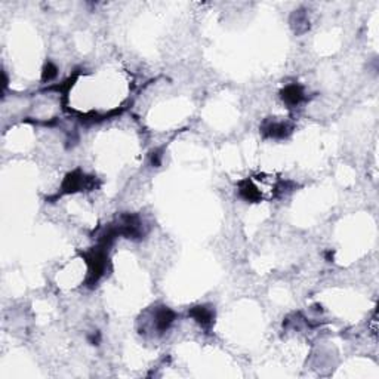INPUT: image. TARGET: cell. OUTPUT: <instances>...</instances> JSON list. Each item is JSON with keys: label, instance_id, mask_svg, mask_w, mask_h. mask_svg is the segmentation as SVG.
<instances>
[{"label": "cell", "instance_id": "1", "mask_svg": "<svg viewBox=\"0 0 379 379\" xmlns=\"http://www.w3.org/2000/svg\"><path fill=\"white\" fill-rule=\"evenodd\" d=\"M154 320H156V329L160 330V332H164L169 329V326L174 323L175 320V314L174 311H171L169 308H160L157 310L156 315H154Z\"/></svg>", "mask_w": 379, "mask_h": 379}, {"label": "cell", "instance_id": "2", "mask_svg": "<svg viewBox=\"0 0 379 379\" xmlns=\"http://www.w3.org/2000/svg\"><path fill=\"white\" fill-rule=\"evenodd\" d=\"M190 314L194 317V320H197L204 327L210 326L214 322V311L206 307H196L194 310H191Z\"/></svg>", "mask_w": 379, "mask_h": 379}, {"label": "cell", "instance_id": "3", "mask_svg": "<svg viewBox=\"0 0 379 379\" xmlns=\"http://www.w3.org/2000/svg\"><path fill=\"white\" fill-rule=\"evenodd\" d=\"M290 131V128L283 122H268L264 124V132L267 135L274 136V138H282L286 136V134Z\"/></svg>", "mask_w": 379, "mask_h": 379}, {"label": "cell", "instance_id": "4", "mask_svg": "<svg viewBox=\"0 0 379 379\" xmlns=\"http://www.w3.org/2000/svg\"><path fill=\"white\" fill-rule=\"evenodd\" d=\"M240 196L247 202H257L261 197V193L250 181H244L240 184Z\"/></svg>", "mask_w": 379, "mask_h": 379}, {"label": "cell", "instance_id": "5", "mask_svg": "<svg viewBox=\"0 0 379 379\" xmlns=\"http://www.w3.org/2000/svg\"><path fill=\"white\" fill-rule=\"evenodd\" d=\"M302 98H304V94H302L301 88L297 85L287 86L283 91V99L290 106H297Z\"/></svg>", "mask_w": 379, "mask_h": 379}, {"label": "cell", "instance_id": "6", "mask_svg": "<svg viewBox=\"0 0 379 379\" xmlns=\"http://www.w3.org/2000/svg\"><path fill=\"white\" fill-rule=\"evenodd\" d=\"M56 76V68L52 66V64H48L45 71H43V80H51Z\"/></svg>", "mask_w": 379, "mask_h": 379}]
</instances>
